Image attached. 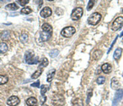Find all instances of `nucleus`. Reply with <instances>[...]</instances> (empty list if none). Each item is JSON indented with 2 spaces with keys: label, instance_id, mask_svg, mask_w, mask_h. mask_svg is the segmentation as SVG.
I'll list each match as a JSON object with an SVG mask.
<instances>
[{
  "label": "nucleus",
  "instance_id": "15",
  "mask_svg": "<svg viewBox=\"0 0 123 106\" xmlns=\"http://www.w3.org/2000/svg\"><path fill=\"white\" fill-rule=\"evenodd\" d=\"M42 73H43V68H39V69H38L36 70L34 74L31 75V78H33V79H37L39 76L42 74Z\"/></svg>",
  "mask_w": 123,
  "mask_h": 106
},
{
  "label": "nucleus",
  "instance_id": "23",
  "mask_svg": "<svg viewBox=\"0 0 123 106\" xmlns=\"http://www.w3.org/2000/svg\"><path fill=\"white\" fill-rule=\"evenodd\" d=\"M73 106H84V103H83V101L81 99H76L75 101H73L72 102Z\"/></svg>",
  "mask_w": 123,
  "mask_h": 106
},
{
  "label": "nucleus",
  "instance_id": "1",
  "mask_svg": "<svg viewBox=\"0 0 123 106\" xmlns=\"http://www.w3.org/2000/svg\"><path fill=\"white\" fill-rule=\"evenodd\" d=\"M25 60L26 61L27 64H38L39 63V57H35L34 56V53L31 51H28V52H25Z\"/></svg>",
  "mask_w": 123,
  "mask_h": 106
},
{
  "label": "nucleus",
  "instance_id": "25",
  "mask_svg": "<svg viewBox=\"0 0 123 106\" xmlns=\"http://www.w3.org/2000/svg\"><path fill=\"white\" fill-rule=\"evenodd\" d=\"M49 64V60H48L47 58H43L42 60V61L39 64V68H43V67H46V66Z\"/></svg>",
  "mask_w": 123,
  "mask_h": 106
},
{
  "label": "nucleus",
  "instance_id": "10",
  "mask_svg": "<svg viewBox=\"0 0 123 106\" xmlns=\"http://www.w3.org/2000/svg\"><path fill=\"white\" fill-rule=\"evenodd\" d=\"M51 36H52V34H49V33L43 32V31L39 33V38H40L41 42H46L51 38Z\"/></svg>",
  "mask_w": 123,
  "mask_h": 106
},
{
  "label": "nucleus",
  "instance_id": "3",
  "mask_svg": "<svg viewBox=\"0 0 123 106\" xmlns=\"http://www.w3.org/2000/svg\"><path fill=\"white\" fill-rule=\"evenodd\" d=\"M75 33H76V29L72 26L66 27V28L62 29V30L61 31V34L65 38H70Z\"/></svg>",
  "mask_w": 123,
  "mask_h": 106
},
{
  "label": "nucleus",
  "instance_id": "26",
  "mask_svg": "<svg viewBox=\"0 0 123 106\" xmlns=\"http://www.w3.org/2000/svg\"><path fill=\"white\" fill-rule=\"evenodd\" d=\"M20 40L22 42H26L27 40H28V35L26 34H23L20 36Z\"/></svg>",
  "mask_w": 123,
  "mask_h": 106
},
{
  "label": "nucleus",
  "instance_id": "34",
  "mask_svg": "<svg viewBox=\"0 0 123 106\" xmlns=\"http://www.w3.org/2000/svg\"><path fill=\"white\" fill-rule=\"evenodd\" d=\"M31 87H39V81H37L35 82H34V83L31 84Z\"/></svg>",
  "mask_w": 123,
  "mask_h": 106
},
{
  "label": "nucleus",
  "instance_id": "29",
  "mask_svg": "<svg viewBox=\"0 0 123 106\" xmlns=\"http://www.w3.org/2000/svg\"><path fill=\"white\" fill-rule=\"evenodd\" d=\"M47 90H48V87L45 85H43L42 87H41V90H40L41 95H44V94L46 93Z\"/></svg>",
  "mask_w": 123,
  "mask_h": 106
},
{
  "label": "nucleus",
  "instance_id": "11",
  "mask_svg": "<svg viewBox=\"0 0 123 106\" xmlns=\"http://www.w3.org/2000/svg\"><path fill=\"white\" fill-rule=\"evenodd\" d=\"M120 82H119L118 79L116 77L112 78V81H111V87L113 90H119L120 88Z\"/></svg>",
  "mask_w": 123,
  "mask_h": 106
},
{
  "label": "nucleus",
  "instance_id": "2",
  "mask_svg": "<svg viewBox=\"0 0 123 106\" xmlns=\"http://www.w3.org/2000/svg\"><path fill=\"white\" fill-rule=\"evenodd\" d=\"M102 16H101L98 12H94L88 18V23L91 25H96L100 21Z\"/></svg>",
  "mask_w": 123,
  "mask_h": 106
},
{
  "label": "nucleus",
  "instance_id": "6",
  "mask_svg": "<svg viewBox=\"0 0 123 106\" xmlns=\"http://www.w3.org/2000/svg\"><path fill=\"white\" fill-rule=\"evenodd\" d=\"M123 98V90L122 89H119L117 90V91L115 94V96L112 101V106H117L118 105V103L122 100Z\"/></svg>",
  "mask_w": 123,
  "mask_h": 106
},
{
  "label": "nucleus",
  "instance_id": "33",
  "mask_svg": "<svg viewBox=\"0 0 123 106\" xmlns=\"http://www.w3.org/2000/svg\"><path fill=\"white\" fill-rule=\"evenodd\" d=\"M46 100H47V97L45 96V95H41V98H40V104L41 105H43L44 104V102L46 101Z\"/></svg>",
  "mask_w": 123,
  "mask_h": 106
},
{
  "label": "nucleus",
  "instance_id": "12",
  "mask_svg": "<svg viewBox=\"0 0 123 106\" xmlns=\"http://www.w3.org/2000/svg\"><path fill=\"white\" fill-rule=\"evenodd\" d=\"M101 69H102V71L105 73V74H110V73L112 72V65H111L110 64H108V63H105V64H104L102 65Z\"/></svg>",
  "mask_w": 123,
  "mask_h": 106
},
{
  "label": "nucleus",
  "instance_id": "31",
  "mask_svg": "<svg viewBox=\"0 0 123 106\" xmlns=\"http://www.w3.org/2000/svg\"><path fill=\"white\" fill-rule=\"evenodd\" d=\"M92 93H93L92 90H91V89L89 90V91H88V93H87V94H88V96H87V102H86L87 104L90 103V100L91 96H92Z\"/></svg>",
  "mask_w": 123,
  "mask_h": 106
},
{
  "label": "nucleus",
  "instance_id": "21",
  "mask_svg": "<svg viewBox=\"0 0 123 106\" xmlns=\"http://www.w3.org/2000/svg\"><path fill=\"white\" fill-rule=\"evenodd\" d=\"M9 35H10V33H9V31H8V30L3 31V32L2 33V34H1V38H2V40H3V41L7 40V39L9 38Z\"/></svg>",
  "mask_w": 123,
  "mask_h": 106
},
{
  "label": "nucleus",
  "instance_id": "14",
  "mask_svg": "<svg viewBox=\"0 0 123 106\" xmlns=\"http://www.w3.org/2000/svg\"><path fill=\"white\" fill-rule=\"evenodd\" d=\"M42 29L43 32L53 34V27L49 24H48V23H44V24L42 25Z\"/></svg>",
  "mask_w": 123,
  "mask_h": 106
},
{
  "label": "nucleus",
  "instance_id": "37",
  "mask_svg": "<svg viewBox=\"0 0 123 106\" xmlns=\"http://www.w3.org/2000/svg\"><path fill=\"white\" fill-rule=\"evenodd\" d=\"M122 42H123V38H122Z\"/></svg>",
  "mask_w": 123,
  "mask_h": 106
},
{
  "label": "nucleus",
  "instance_id": "20",
  "mask_svg": "<svg viewBox=\"0 0 123 106\" xmlns=\"http://www.w3.org/2000/svg\"><path fill=\"white\" fill-rule=\"evenodd\" d=\"M6 9L11 10V11H16V10L18 9V6L15 3H9L8 5L6 6Z\"/></svg>",
  "mask_w": 123,
  "mask_h": 106
},
{
  "label": "nucleus",
  "instance_id": "13",
  "mask_svg": "<svg viewBox=\"0 0 123 106\" xmlns=\"http://www.w3.org/2000/svg\"><path fill=\"white\" fill-rule=\"evenodd\" d=\"M37 103H38V101L35 97H30L25 101V104L28 106H35L37 105Z\"/></svg>",
  "mask_w": 123,
  "mask_h": 106
},
{
  "label": "nucleus",
  "instance_id": "18",
  "mask_svg": "<svg viewBox=\"0 0 123 106\" xmlns=\"http://www.w3.org/2000/svg\"><path fill=\"white\" fill-rule=\"evenodd\" d=\"M122 49L118 48L116 49V51H115L114 54H113V58L115 59V60H119L121 57V56H122Z\"/></svg>",
  "mask_w": 123,
  "mask_h": 106
},
{
  "label": "nucleus",
  "instance_id": "5",
  "mask_svg": "<svg viewBox=\"0 0 123 106\" xmlns=\"http://www.w3.org/2000/svg\"><path fill=\"white\" fill-rule=\"evenodd\" d=\"M123 25V17L122 16H118L117 18L114 21V22L112 23V29L113 31H117L118 29H121V27Z\"/></svg>",
  "mask_w": 123,
  "mask_h": 106
},
{
  "label": "nucleus",
  "instance_id": "36",
  "mask_svg": "<svg viewBox=\"0 0 123 106\" xmlns=\"http://www.w3.org/2000/svg\"><path fill=\"white\" fill-rule=\"evenodd\" d=\"M42 106H48V105H43Z\"/></svg>",
  "mask_w": 123,
  "mask_h": 106
},
{
  "label": "nucleus",
  "instance_id": "17",
  "mask_svg": "<svg viewBox=\"0 0 123 106\" xmlns=\"http://www.w3.org/2000/svg\"><path fill=\"white\" fill-rule=\"evenodd\" d=\"M103 56V52L101 50H96L93 54V58L95 60H98L99 59L102 57Z\"/></svg>",
  "mask_w": 123,
  "mask_h": 106
},
{
  "label": "nucleus",
  "instance_id": "8",
  "mask_svg": "<svg viewBox=\"0 0 123 106\" xmlns=\"http://www.w3.org/2000/svg\"><path fill=\"white\" fill-rule=\"evenodd\" d=\"M7 104L9 106H17L20 104V99L16 95H12L7 101Z\"/></svg>",
  "mask_w": 123,
  "mask_h": 106
},
{
  "label": "nucleus",
  "instance_id": "30",
  "mask_svg": "<svg viewBox=\"0 0 123 106\" xmlns=\"http://www.w3.org/2000/svg\"><path fill=\"white\" fill-rule=\"evenodd\" d=\"M57 55H58V51L57 50H53L52 52H50V53H49V56H50L51 57H55Z\"/></svg>",
  "mask_w": 123,
  "mask_h": 106
},
{
  "label": "nucleus",
  "instance_id": "27",
  "mask_svg": "<svg viewBox=\"0 0 123 106\" xmlns=\"http://www.w3.org/2000/svg\"><path fill=\"white\" fill-rule=\"evenodd\" d=\"M105 78L103 77V76H100V77L98 78V79H97V83L99 84V85H101V84H104L105 82Z\"/></svg>",
  "mask_w": 123,
  "mask_h": 106
},
{
  "label": "nucleus",
  "instance_id": "16",
  "mask_svg": "<svg viewBox=\"0 0 123 106\" xmlns=\"http://www.w3.org/2000/svg\"><path fill=\"white\" fill-rule=\"evenodd\" d=\"M8 47L6 42H0V54H5L7 52Z\"/></svg>",
  "mask_w": 123,
  "mask_h": 106
},
{
  "label": "nucleus",
  "instance_id": "22",
  "mask_svg": "<svg viewBox=\"0 0 123 106\" xmlns=\"http://www.w3.org/2000/svg\"><path fill=\"white\" fill-rule=\"evenodd\" d=\"M31 11H32V9L30 7H25L21 10V14H25V15H28L30 13H31Z\"/></svg>",
  "mask_w": 123,
  "mask_h": 106
},
{
  "label": "nucleus",
  "instance_id": "7",
  "mask_svg": "<svg viewBox=\"0 0 123 106\" xmlns=\"http://www.w3.org/2000/svg\"><path fill=\"white\" fill-rule=\"evenodd\" d=\"M52 103L56 106H61L64 104V97L61 95H57L53 98Z\"/></svg>",
  "mask_w": 123,
  "mask_h": 106
},
{
  "label": "nucleus",
  "instance_id": "28",
  "mask_svg": "<svg viewBox=\"0 0 123 106\" xmlns=\"http://www.w3.org/2000/svg\"><path fill=\"white\" fill-rule=\"evenodd\" d=\"M94 3H95V1H91V0L89 2L88 6H87V10H88V11H90V10L92 9V7H94Z\"/></svg>",
  "mask_w": 123,
  "mask_h": 106
},
{
  "label": "nucleus",
  "instance_id": "35",
  "mask_svg": "<svg viewBox=\"0 0 123 106\" xmlns=\"http://www.w3.org/2000/svg\"><path fill=\"white\" fill-rule=\"evenodd\" d=\"M120 36H121V37H123V31H122V33H121Z\"/></svg>",
  "mask_w": 123,
  "mask_h": 106
},
{
  "label": "nucleus",
  "instance_id": "32",
  "mask_svg": "<svg viewBox=\"0 0 123 106\" xmlns=\"http://www.w3.org/2000/svg\"><path fill=\"white\" fill-rule=\"evenodd\" d=\"M28 3H29V0H20V1H18L20 6H25Z\"/></svg>",
  "mask_w": 123,
  "mask_h": 106
},
{
  "label": "nucleus",
  "instance_id": "9",
  "mask_svg": "<svg viewBox=\"0 0 123 106\" xmlns=\"http://www.w3.org/2000/svg\"><path fill=\"white\" fill-rule=\"evenodd\" d=\"M39 15H40V16L43 17V18H48V17H49L52 15V10H51L50 7H45L40 11Z\"/></svg>",
  "mask_w": 123,
  "mask_h": 106
},
{
  "label": "nucleus",
  "instance_id": "4",
  "mask_svg": "<svg viewBox=\"0 0 123 106\" xmlns=\"http://www.w3.org/2000/svg\"><path fill=\"white\" fill-rule=\"evenodd\" d=\"M83 15V9L82 7H76L72 11L71 15V17L73 21H78L81 18Z\"/></svg>",
  "mask_w": 123,
  "mask_h": 106
},
{
  "label": "nucleus",
  "instance_id": "19",
  "mask_svg": "<svg viewBox=\"0 0 123 106\" xmlns=\"http://www.w3.org/2000/svg\"><path fill=\"white\" fill-rule=\"evenodd\" d=\"M55 73H56V70H55V69H51L50 71L49 72V74H48V75H47V81H48V82H50L51 81H52L53 77H54Z\"/></svg>",
  "mask_w": 123,
  "mask_h": 106
},
{
  "label": "nucleus",
  "instance_id": "24",
  "mask_svg": "<svg viewBox=\"0 0 123 106\" xmlns=\"http://www.w3.org/2000/svg\"><path fill=\"white\" fill-rule=\"evenodd\" d=\"M8 82V78L5 75H0V85H3V84L7 83Z\"/></svg>",
  "mask_w": 123,
  "mask_h": 106
}]
</instances>
